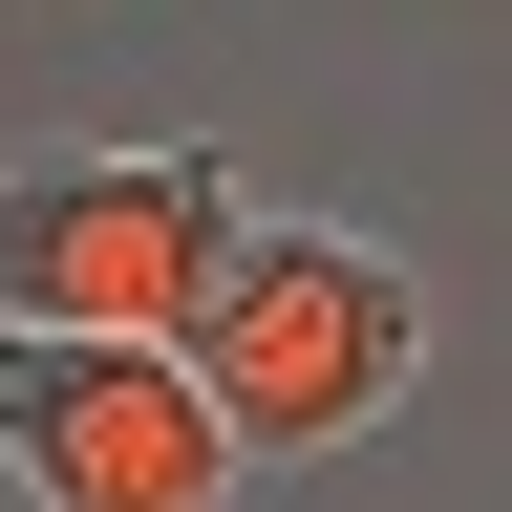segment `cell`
Listing matches in <instances>:
<instances>
[{"label":"cell","instance_id":"obj_3","mask_svg":"<svg viewBox=\"0 0 512 512\" xmlns=\"http://www.w3.org/2000/svg\"><path fill=\"white\" fill-rule=\"evenodd\" d=\"M0 491L22 512H235V448L171 384V342H0Z\"/></svg>","mask_w":512,"mask_h":512},{"label":"cell","instance_id":"obj_1","mask_svg":"<svg viewBox=\"0 0 512 512\" xmlns=\"http://www.w3.org/2000/svg\"><path fill=\"white\" fill-rule=\"evenodd\" d=\"M171 384L214 406V448H235V470H320V448H363V427L427 384V278H406L384 235L235 214L214 299L171 320Z\"/></svg>","mask_w":512,"mask_h":512},{"label":"cell","instance_id":"obj_2","mask_svg":"<svg viewBox=\"0 0 512 512\" xmlns=\"http://www.w3.org/2000/svg\"><path fill=\"white\" fill-rule=\"evenodd\" d=\"M256 192L192 128H107V150H22L0 171V342H171L214 299Z\"/></svg>","mask_w":512,"mask_h":512}]
</instances>
